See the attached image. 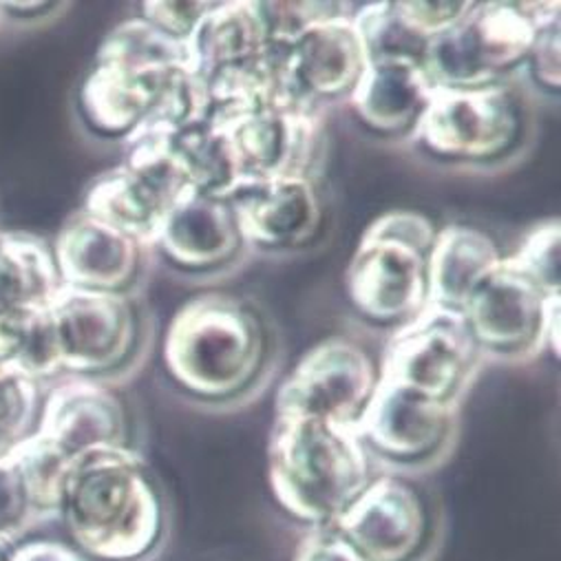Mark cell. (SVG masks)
Masks as SVG:
<instances>
[{
	"label": "cell",
	"instance_id": "obj_15",
	"mask_svg": "<svg viewBox=\"0 0 561 561\" xmlns=\"http://www.w3.org/2000/svg\"><path fill=\"white\" fill-rule=\"evenodd\" d=\"M352 16L354 12L323 19L284 43L290 82L310 106L350 98L367 69V51Z\"/></svg>",
	"mask_w": 561,
	"mask_h": 561
},
{
	"label": "cell",
	"instance_id": "obj_37",
	"mask_svg": "<svg viewBox=\"0 0 561 561\" xmlns=\"http://www.w3.org/2000/svg\"><path fill=\"white\" fill-rule=\"evenodd\" d=\"M543 345L550 350L554 360L561 358V295L548 299L543 321Z\"/></svg>",
	"mask_w": 561,
	"mask_h": 561
},
{
	"label": "cell",
	"instance_id": "obj_13",
	"mask_svg": "<svg viewBox=\"0 0 561 561\" xmlns=\"http://www.w3.org/2000/svg\"><path fill=\"white\" fill-rule=\"evenodd\" d=\"M226 202L243 243L265 250L306 245L323 224V204L308 178L243 180Z\"/></svg>",
	"mask_w": 561,
	"mask_h": 561
},
{
	"label": "cell",
	"instance_id": "obj_10",
	"mask_svg": "<svg viewBox=\"0 0 561 561\" xmlns=\"http://www.w3.org/2000/svg\"><path fill=\"white\" fill-rule=\"evenodd\" d=\"M456 430V404L378 378L354 432L371 460L417 469L434 465Z\"/></svg>",
	"mask_w": 561,
	"mask_h": 561
},
{
	"label": "cell",
	"instance_id": "obj_25",
	"mask_svg": "<svg viewBox=\"0 0 561 561\" xmlns=\"http://www.w3.org/2000/svg\"><path fill=\"white\" fill-rule=\"evenodd\" d=\"M173 158L188 191L228 199L243 182L230 135L208 122H197L175 133Z\"/></svg>",
	"mask_w": 561,
	"mask_h": 561
},
{
	"label": "cell",
	"instance_id": "obj_3",
	"mask_svg": "<svg viewBox=\"0 0 561 561\" xmlns=\"http://www.w3.org/2000/svg\"><path fill=\"white\" fill-rule=\"evenodd\" d=\"M267 350L265 323L250 304L226 293H204L171 319L162 358L186 393L230 400L259 380Z\"/></svg>",
	"mask_w": 561,
	"mask_h": 561
},
{
	"label": "cell",
	"instance_id": "obj_20",
	"mask_svg": "<svg viewBox=\"0 0 561 561\" xmlns=\"http://www.w3.org/2000/svg\"><path fill=\"white\" fill-rule=\"evenodd\" d=\"M502 259L495 241L478 228L451 224L438 230L427 256V306L462 314Z\"/></svg>",
	"mask_w": 561,
	"mask_h": 561
},
{
	"label": "cell",
	"instance_id": "obj_4",
	"mask_svg": "<svg viewBox=\"0 0 561 561\" xmlns=\"http://www.w3.org/2000/svg\"><path fill=\"white\" fill-rule=\"evenodd\" d=\"M436 232L430 217L411 210H391L369 224L345 274L358 314L400 328L427 308V256Z\"/></svg>",
	"mask_w": 561,
	"mask_h": 561
},
{
	"label": "cell",
	"instance_id": "obj_29",
	"mask_svg": "<svg viewBox=\"0 0 561 561\" xmlns=\"http://www.w3.org/2000/svg\"><path fill=\"white\" fill-rule=\"evenodd\" d=\"M352 19L363 38L367 60L407 58L423 65L430 43L407 27L396 10V0L369 3L356 10Z\"/></svg>",
	"mask_w": 561,
	"mask_h": 561
},
{
	"label": "cell",
	"instance_id": "obj_17",
	"mask_svg": "<svg viewBox=\"0 0 561 561\" xmlns=\"http://www.w3.org/2000/svg\"><path fill=\"white\" fill-rule=\"evenodd\" d=\"M142 250L135 239L80 210L62 226L51 252L62 286L124 295L142 265Z\"/></svg>",
	"mask_w": 561,
	"mask_h": 561
},
{
	"label": "cell",
	"instance_id": "obj_28",
	"mask_svg": "<svg viewBox=\"0 0 561 561\" xmlns=\"http://www.w3.org/2000/svg\"><path fill=\"white\" fill-rule=\"evenodd\" d=\"M8 458L21 473L34 513H58L73 460L36 432L16 443Z\"/></svg>",
	"mask_w": 561,
	"mask_h": 561
},
{
	"label": "cell",
	"instance_id": "obj_2",
	"mask_svg": "<svg viewBox=\"0 0 561 561\" xmlns=\"http://www.w3.org/2000/svg\"><path fill=\"white\" fill-rule=\"evenodd\" d=\"M374 476V460L354 430L312 417H274L267 484L293 519L308 528L336 524Z\"/></svg>",
	"mask_w": 561,
	"mask_h": 561
},
{
	"label": "cell",
	"instance_id": "obj_33",
	"mask_svg": "<svg viewBox=\"0 0 561 561\" xmlns=\"http://www.w3.org/2000/svg\"><path fill=\"white\" fill-rule=\"evenodd\" d=\"M213 5L206 0H149L142 3V19L169 36L191 43L197 25Z\"/></svg>",
	"mask_w": 561,
	"mask_h": 561
},
{
	"label": "cell",
	"instance_id": "obj_16",
	"mask_svg": "<svg viewBox=\"0 0 561 561\" xmlns=\"http://www.w3.org/2000/svg\"><path fill=\"white\" fill-rule=\"evenodd\" d=\"M36 434L76 460L89 451L128 447V413L104 385L67 380L45 398Z\"/></svg>",
	"mask_w": 561,
	"mask_h": 561
},
{
	"label": "cell",
	"instance_id": "obj_26",
	"mask_svg": "<svg viewBox=\"0 0 561 561\" xmlns=\"http://www.w3.org/2000/svg\"><path fill=\"white\" fill-rule=\"evenodd\" d=\"M95 62H113L142 73H162L178 69L195 73L191 43L164 34L142 16L124 21L113 27L100 43Z\"/></svg>",
	"mask_w": 561,
	"mask_h": 561
},
{
	"label": "cell",
	"instance_id": "obj_8",
	"mask_svg": "<svg viewBox=\"0 0 561 561\" xmlns=\"http://www.w3.org/2000/svg\"><path fill=\"white\" fill-rule=\"evenodd\" d=\"M380 371L374 358L343 336L312 345L276 389V417H312L354 430Z\"/></svg>",
	"mask_w": 561,
	"mask_h": 561
},
{
	"label": "cell",
	"instance_id": "obj_9",
	"mask_svg": "<svg viewBox=\"0 0 561 561\" xmlns=\"http://www.w3.org/2000/svg\"><path fill=\"white\" fill-rule=\"evenodd\" d=\"M478 354L460 312L427 306L396 328L378 371L385 380L456 404L473 376Z\"/></svg>",
	"mask_w": 561,
	"mask_h": 561
},
{
	"label": "cell",
	"instance_id": "obj_7",
	"mask_svg": "<svg viewBox=\"0 0 561 561\" xmlns=\"http://www.w3.org/2000/svg\"><path fill=\"white\" fill-rule=\"evenodd\" d=\"M334 526L369 561H432L440 543L432 497L398 473L374 476Z\"/></svg>",
	"mask_w": 561,
	"mask_h": 561
},
{
	"label": "cell",
	"instance_id": "obj_34",
	"mask_svg": "<svg viewBox=\"0 0 561 561\" xmlns=\"http://www.w3.org/2000/svg\"><path fill=\"white\" fill-rule=\"evenodd\" d=\"M293 561H369L345 535L332 524L323 528H308L295 548Z\"/></svg>",
	"mask_w": 561,
	"mask_h": 561
},
{
	"label": "cell",
	"instance_id": "obj_18",
	"mask_svg": "<svg viewBox=\"0 0 561 561\" xmlns=\"http://www.w3.org/2000/svg\"><path fill=\"white\" fill-rule=\"evenodd\" d=\"M156 245L180 270L210 272L239 254L243 237L226 199L184 191L169 206Z\"/></svg>",
	"mask_w": 561,
	"mask_h": 561
},
{
	"label": "cell",
	"instance_id": "obj_32",
	"mask_svg": "<svg viewBox=\"0 0 561 561\" xmlns=\"http://www.w3.org/2000/svg\"><path fill=\"white\" fill-rule=\"evenodd\" d=\"M476 8L465 0H396V10L407 27L432 43L434 38L456 30Z\"/></svg>",
	"mask_w": 561,
	"mask_h": 561
},
{
	"label": "cell",
	"instance_id": "obj_35",
	"mask_svg": "<svg viewBox=\"0 0 561 561\" xmlns=\"http://www.w3.org/2000/svg\"><path fill=\"white\" fill-rule=\"evenodd\" d=\"M561 47H559V25H552L548 30H541L535 47L526 60L530 67V73L539 87L546 91H559V80H561Z\"/></svg>",
	"mask_w": 561,
	"mask_h": 561
},
{
	"label": "cell",
	"instance_id": "obj_30",
	"mask_svg": "<svg viewBox=\"0 0 561 561\" xmlns=\"http://www.w3.org/2000/svg\"><path fill=\"white\" fill-rule=\"evenodd\" d=\"M38 411V380L12 365H0V440L14 447L32 436Z\"/></svg>",
	"mask_w": 561,
	"mask_h": 561
},
{
	"label": "cell",
	"instance_id": "obj_27",
	"mask_svg": "<svg viewBox=\"0 0 561 561\" xmlns=\"http://www.w3.org/2000/svg\"><path fill=\"white\" fill-rule=\"evenodd\" d=\"M47 308L0 306V365H12L34 380L62 369Z\"/></svg>",
	"mask_w": 561,
	"mask_h": 561
},
{
	"label": "cell",
	"instance_id": "obj_5",
	"mask_svg": "<svg viewBox=\"0 0 561 561\" xmlns=\"http://www.w3.org/2000/svg\"><path fill=\"white\" fill-rule=\"evenodd\" d=\"M559 25V3H476L451 32L427 45L423 67L434 87L502 82L526 65L541 30Z\"/></svg>",
	"mask_w": 561,
	"mask_h": 561
},
{
	"label": "cell",
	"instance_id": "obj_12",
	"mask_svg": "<svg viewBox=\"0 0 561 561\" xmlns=\"http://www.w3.org/2000/svg\"><path fill=\"white\" fill-rule=\"evenodd\" d=\"M548 295L504 256L469 299L462 317L482 352L522 356L543 347Z\"/></svg>",
	"mask_w": 561,
	"mask_h": 561
},
{
	"label": "cell",
	"instance_id": "obj_11",
	"mask_svg": "<svg viewBox=\"0 0 561 561\" xmlns=\"http://www.w3.org/2000/svg\"><path fill=\"white\" fill-rule=\"evenodd\" d=\"M62 369L95 376L124 365L139 336L126 295L62 286L49 304Z\"/></svg>",
	"mask_w": 561,
	"mask_h": 561
},
{
	"label": "cell",
	"instance_id": "obj_24",
	"mask_svg": "<svg viewBox=\"0 0 561 561\" xmlns=\"http://www.w3.org/2000/svg\"><path fill=\"white\" fill-rule=\"evenodd\" d=\"M60 288L54 252L43 239L0 230V306L47 308Z\"/></svg>",
	"mask_w": 561,
	"mask_h": 561
},
{
	"label": "cell",
	"instance_id": "obj_14",
	"mask_svg": "<svg viewBox=\"0 0 561 561\" xmlns=\"http://www.w3.org/2000/svg\"><path fill=\"white\" fill-rule=\"evenodd\" d=\"M224 130L230 135L243 180H310V169L321 147V119L317 108L263 111Z\"/></svg>",
	"mask_w": 561,
	"mask_h": 561
},
{
	"label": "cell",
	"instance_id": "obj_19",
	"mask_svg": "<svg viewBox=\"0 0 561 561\" xmlns=\"http://www.w3.org/2000/svg\"><path fill=\"white\" fill-rule=\"evenodd\" d=\"M434 89L420 62L382 58L367 62L365 73L347 100L358 119L371 130L385 135L413 133Z\"/></svg>",
	"mask_w": 561,
	"mask_h": 561
},
{
	"label": "cell",
	"instance_id": "obj_21",
	"mask_svg": "<svg viewBox=\"0 0 561 561\" xmlns=\"http://www.w3.org/2000/svg\"><path fill=\"white\" fill-rule=\"evenodd\" d=\"M173 73H142L95 62L80 87V111L93 130L124 139L153 111Z\"/></svg>",
	"mask_w": 561,
	"mask_h": 561
},
{
	"label": "cell",
	"instance_id": "obj_1",
	"mask_svg": "<svg viewBox=\"0 0 561 561\" xmlns=\"http://www.w3.org/2000/svg\"><path fill=\"white\" fill-rule=\"evenodd\" d=\"M58 513L73 548L93 561H149L169 533L162 489L130 447L76 458Z\"/></svg>",
	"mask_w": 561,
	"mask_h": 561
},
{
	"label": "cell",
	"instance_id": "obj_22",
	"mask_svg": "<svg viewBox=\"0 0 561 561\" xmlns=\"http://www.w3.org/2000/svg\"><path fill=\"white\" fill-rule=\"evenodd\" d=\"M270 43L272 38L261 3H250V0L215 3L191 38L195 76L206 78L224 69L248 65L263 56Z\"/></svg>",
	"mask_w": 561,
	"mask_h": 561
},
{
	"label": "cell",
	"instance_id": "obj_36",
	"mask_svg": "<svg viewBox=\"0 0 561 561\" xmlns=\"http://www.w3.org/2000/svg\"><path fill=\"white\" fill-rule=\"evenodd\" d=\"M10 561H84V557L60 541H32L10 550Z\"/></svg>",
	"mask_w": 561,
	"mask_h": 561
},
{
	"label": "cell",
	"instance_id": "obj_23",
	"mask_svg": "<svg viewBox=\"0 0 561 561\" xmlns=\"http://www.w3.org/2000/svg\"><path fill=\"white\" fill-rule=\"evenodd\" d=\"M169 206L171 202L160 188L122 164L89 184L82 213L147 248L156 245Z\"/></svg>",
	"mask_w": 561,
	"mask_h": 561
},
{
	"label": "cell",
	"instance_id": "obj_6",
	"mask_svg": "<svg viewBox=\"0 0 561 561\" xmlns=\"http://www.w3.org/2000/svg\"><path fill=\"white\" fill-rule=\"evenodd\" d=\"M524 130L517 95L504 84L436 87L413 133L430 153L449 162H491L511 153Z\"/></svg>",
	"mask_w": 561,
	"mask_h": 561
},
{
	"label": "cell",
	"instance_id": "obj_31",
	"mask_svg": "<svg viewBox=\"0 0 561 561\" xmlns=\"http://www.w3.org/2000/svg\"><path fill=\"white\" fill-rule=\"evenodd\" d=\"M548 295H561V226L557 219L537 224L511 256Z\"/></svg>",
	"mask_w": 561,
	"mask_h": 561
}]
</instances>
